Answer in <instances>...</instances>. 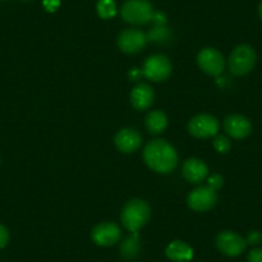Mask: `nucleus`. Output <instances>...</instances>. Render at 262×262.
Here are the masks:
<instances>
[{
	"mask_svg": "<svg viewBox=\"0 0 262 262\" xmlns=\"http://www.w3.org/2000/svg\"><path fill=\"white\" fill-rule=\"evenodd\" d=\"M213 148H215L219 153L225 155V153H228L231 148L230 140L225 137H217L213 140Z\"/></svg>",
	"mask_w": 262,
	"mask_h": 262,
	"instance_id": "obj_21",
	"label": "nucleus"
},
{
	"mask_svg": "<svg viewBox=\"0 0 262 262\" xmlns=\"http://www.w3.org/2000/svg\"><path fill=\"white\" fill-rule=\"evenodd\" d=\"M130 99L135 110L145 111L152 107L155 102V92L148 84H139L133 89Z\"/></svg>",
	"mask_w": 262,
	"mask_h": 262,
	"instance_id": "obj_15",
	"label": "nucleus"
},
{
	"mask_svg": "<svg viewBox=\"0 0 262 262\" xmlns=\"http://www.w3.org/2000/svg\"><path fill=\"white\" fill-rule=\"evenodd\" d=\"M246 242H247V246H257V244H259L262 242V233L261 231H251V233H248V235H247L246 238Z\"/></svg>",
	"mask_w": 262,
	"mask_h": 262,
	"instance_id": "obj_23",
	"label": "nucleus"
},
{
	"mask_svg": "<svg viewBox=\"0 0 262 262\" xmlns=\"http://www.w3.org/2000/svg\"><path fill=\"white\" fill-rule=\"evenodd\" d=\"M248 262H262V248H253L247 256Z\"/></svg>",
	"mask_w": 262,
	"mask_h": 262,
	"instance_id": "obj_25",
	"label": "nucleus"
},
{
	"mask_svg": "<svg viewBox=\"0 0 262 262\" xmlns=\"http://www.w3.org/2000/svg\"><path fill=\"white\" fill-rule=\"evenodd\" d=\"M140 76H143V72H142V71H139V70H138V69L131 70V72H130V79L138 80Z\"/></svg>",
	"mask_w": 262,
	"mask_h": 262,
	"instance_id": "obj_28",
	"label": "nucleus"
},
{
	"mask_svg": "<svg viewBox=\"0 0 262 262\" xmlns=\"http://www.w3.org/2000/svg\"><path fill=\"white\" fill-rule=\"evenodd\" d=\"M115 145L120 152L133 153L142 145V135L135 128H122L116 134Z\"/></svg>",
	"mask_w": 262,
	"mask_h": 262,
	"instance_id": "obj_13",
	"label": "nucleus"
},
{
	"mask_svg": "<svg viewBox=\"0 0 262 262\" xmlns=\"http://www.w3.org/2000/svg\"><path fill=\"white\" fill-rule=\"evenodd\" d=\"M200 69L210 76H220L225 70V59L219 50L205 48L196 57Z\"/></svg>",
	"mask_w": 262,
	"mask_h": 262,
	"instance_id": "obj_8",
	"label": "nucleus"
},
{
	"mask_svg": "<svg viewBox=\"0 0 262 262\" xmlns=\"http://www.w3.org/2000/svg\"><path fill=\"white\" fill-rule=\"evenodd\" d=\"M152 21L155 22L156 26H163V25H166V21H167V19H166V16L162 12H155Z\"/></svg>",
	"mask_w": 262,
	"mask_h": 262,
	"instance_id": "obj_26",
	"label": "nucleus"
},
{
	"mask_svg": "<svg viewBox=\"0 0 262 262\" xmlns=\"http://www.w3.org/2000/svg\"><path fill=\"white\" fill-rule=\"evenodd\" d=\"M217 202V194L210 186H198L188 195V206L196 212L211 210Z\"/></svg>",
	"mask_w": 262,
	"mask_h": 262,
	"instance_id": "obj_9",
	"label": "nucleus"
},
{
	"mask_svg": "<svg viewBox=\"0 0 262 262\" xmlns=\"http://www.w3.org/2000/svg\"><path fill=\"white\" fill-rule=\"evenodd\" d=\"M224 185V178L220 175V173H215V175L211 176L208 179V186L212 188L213 190H219V189L223 188Z\"/></svg>",
	"mask_w": 262,
	"mask_h": 262,
	"instance_id": "obj_22",
	"label": "nucleus"
},
{
	"mask_svg": "<svg viewBox=\"0 0 262 262\" xmlns=\"http://www.w3.org/2000/svg\"><path fill=\"white\" fill-rule=\"evenodd\" d=\"M26 2H29V0H26Z\"/></svg>",
	"mask_w": 262,
	"mask_h": 262,
	"instance_id": "obj_30",
	"label": "nucleus"
},
{
	"mask_svg": "<svg viewBox=\"0 0 262 262\" xmlns=\"http://www.w3.org/2000/svg\"><path fill=\"white\" fill-rule=\"evenodd\" d=\"M224 130L234 139H244L252 133V123L242 115H230L224 121Z\"/></svg>",
	"mask_w": 262,
	"mask_h": 262,
	"instance_id": "obj_12",
	"label": "nucleus"
},
{
	"mask_svg": "<svg viewBox=\"0 0 262 262\" xmlns=\"http://www.w3.org/2000/svg\"><path fill=\"white\" fill-rule=\"evenodd\" d=\"M97 11L99 17H102L104 19L112 18L117 13L116 3L113 0H99L97 4Z\"/></svg>",
	"mask_w": 262,
	"mask_h": 262,
	"instance_id": "obj_19",
	"label": "nucleus"
},
{
	"mask_svg": "<svg viewBox=\"0 0 262 262\" xmlns=\"http://www.w3.org/2000/svg\"><path fill=\"white\" fill-rule=\"evenodd\" d=\"M145 163L158 173H168L178 165V153L168 142L156 139L148 143L143 152Z\"/></svg>",
	"mask_w": 262,
	"mask_h": 262,
	"instance_id": "obj_1",
	"label": "nucleus"
},
{
	"mask_svg": "<svg viewBox=\"0 0 262 262\" xmlns=\"http://www.w3.org/2000/svg\"><path fill=\"white\" fill-rule=\"evenodd\" d=\"M165 254L168 259L175 262H189L194 256L193 248L183 241H173L166 247Z\"/></svg>",
	"mask_w": 262,
	"mask_h": 262,
	"instance_id": "obj_16",
	"label": "nucleus"
},
{
	"mask_svg": "<svg viewBox=\"0 0 262 262\" xmlns=\"http://www.w3.org/2000/svg\"><path fill=\"white\" fill-rule=\"evenodd\" d=\"M152 4L148 0H127L121 8V16L126 22L133 25H145L152 21Z\"/></svg>",
	"mask_w": 262,
	"mask_h": 262,
	"instance_id": "obj_4",
	"label": "nucleus"
},
{
	"mask_svg": "<svg viewBox=\"0 0 262 262\" xmlns=\"http://www.w3.org/2000/svg\"><path fill=\"white\" fill-rule=\"evenodd\" d=\"M258 16H259V18H261V21H262V2L259 3V6H258Z\"/></svg>",
	"mask_w": 262,
	"mask_h": 262,
	"instance_id": "obj_29",
	"label": "nucleus"
},
{
	"mask_svg": "<svg viewBox=\"0 0 262 262\" xmlns=\"http://www.w3.org/2000/svg\"><path fill=\"white\" fill-rule=\"evenodd\" d=\"M216 247L223 254L228 257H238L246 251L247 242L246 239L238 233L226 230L221 231L216 236Z\"/></svg>",
	"mask_w": 262,
	"mask_h": 262,
	"instance_id": "obj_7",
	"label": "nucleus"
},
{
	"mask_svg": "<svg viewBox=\"0 0 262 262\" xmlns=\"http://www.w3.org/2000/svg\"><path fill=\"white\" fill-rule=\"evenodd\" d=\"M9 242V231L3 224H0V249L6 248Z\"/></svg>",
	"mask_w": 262,
	"mask_h": 262,
	"instance_id": "obj_24",
	"label": "nucleus"
},
{
	"mask_svg": "<svg viewBox=\"0 0 262 262\" xmlns=\"http://www.w3.org/2000/svg\"><path fill=\"white\" fill-rule=\"evenodd\" d=\"M167 117L162 111H152L145 117V127L150 134H161L167 127Z\"/></svg>",
	"mask_w": 262,
	"mask_h": 262,
	"instance_id": "obj_17",
	"label": "nucleus"
},
{
	"mask_svg": "<svg viewBox=\"0 0 262 262\" xmlns=\"http://www.w3.org/2000/svg\"><path fill=\"white\" fill-rule=\"evenodd\" d=\"M140 248V242H139V235L138 233H133L121 246V254H122L125 258L131 259L134 258L138 254Z\"/></svg>",
	"mask_w": 262,
	"mask_h": 262,
	"instance_id": "obj_18",
	"label": "nucleus"
},
{
	"mask_svg": "<svg viewBox=\"0 0 262 262\" xmlns=\"http://www.w3.org/2000/svg\"><path fill=\"white\" fill-rule=\"evenodd\" d=\"M44 7L48 12H54L59 7V0H44Z\"/></svg>",
	"mask_w": 262,
	"mask_h": 262,
	"instance_id": "obj_27",
	"label": "nucleus"
},
{
	"mask_svg": "<svg viewBox=\"0 0 262 262\" xmlns=\"http://www.w3.org/2000/svg\"><path fill=\"white\" fill-rule=\"evenodd\" d=\"M183 176L191 184H200L208 176V167L198 158H189L183 165Z\"/></svg>",
	"mask_w": 262,
	"mask_h": 262,
	"instance_id": "obj_14",
	"label": "nucleus"
},
{
	"mask_svg": "<svg viewBox=\"0 0 262 262\" xmlns=\"http://www.w3.org/2000/svg\"><path fill=\"white\" fill-rule=\"evenodd\" d=\"M143 76L155 82L165 81L172 72V64L170 59L163 54L150 55L143 66Z\"/></svg>",
	"mask_w": 262,
	"mask_h": 262,
	"instance_id": "obj_5",
	"label": "nucleus"
},
{
	"mask_svg": "<svg viewBox=\"0 0 262 262\" xmlns=\"http://www.w3.org/2000/svg\"><path fill=\"white\" fill-rule=\"evenodd\" d=\"M171 36V31L168 30V27H166V25L163 26H156L148 34V39L152 40L155 42H166Z\"/></svg>",
	"mask_w": 262,
	"mask_h": 262,
	"instance_id": "obj_20",
	"label": "nucleus"
},
{
	"mask_svg": "<svg viewBox=\"0 0 262 262\" xmlns=\"http://www.w3.org/2000/svg\"><path fill=\"white\" fill-rule=\"evenodd\" d=\"M150 217V207L143 200H131L123 206L121 212V223L130 233H138Z\"/></svg>",
	"mask_w": 262,
	"mask_h": 262,
	"instance_id": "obj_2",
	"label": "nucleus"
},
{
	"mask_svg": "<svg viewBox=\"0 0 262 262\" xmlns=\"http://www.w3.org/2000/svg\"><path fill=\"white\" fill-rule=\"evenodd\" d=\"M256 60L257 54L251 45H238L229 57V70L236 76H244L253 70Z\"/></svg>",
	"mask_w": 262,
	"mask_h": 262,
	"instance_id": "obj_3",
	"label": "nucleus"
},
{
	"mask_svg": "<svg viewBox=\"0 0 262 262\" xmlns=\"http://www.w3.org/2000/svg\"><path fill=\"white\" fill-rule=\"evenodd\" d=\"M220 123L217 118L211 115H196L189 121L188 130L190 135L198 139H206L217 134Z\"/></svg>",
	"mask_w": 262,
	"mask_h": 262,
	"instance_id": "obj_6",
	"label": "nucleus"
},
{
	"mask_svg": "<svg viewBox=\"0 0 262 262\" xmlns=\"http://www.w3.org/2000/svg\"><path fill=\"white\" fill-rule=\"evenodd\" d=\"M92 239L97 246L111 247L121 239V229L115 223H100L92 230Z\"/></svg>",
	"mask_w": 262,
	"mask_h": 262,
	"instance_id": "obj_11",
	"label": "nucleus"
},
{
	"mask_svg": "<svg viewBox=\"0 0 262 262\" xmlns=\"http://www.w3.org/2000/svg\"><path fill=\"white\" fill-rule=\"evenodd\" d=\"M148 37L144 32L139 30L127 29L118 35L117 45L123 53L127 54H137L145 47Z\"/></svg>",
	"mask_w": 262,
	"mask_h": 262,
	"instance_id": "obj_10",
	"label": "nucleus"
}]
</instances>
